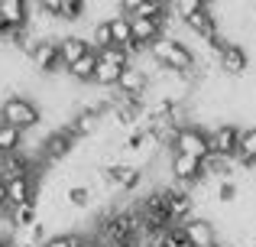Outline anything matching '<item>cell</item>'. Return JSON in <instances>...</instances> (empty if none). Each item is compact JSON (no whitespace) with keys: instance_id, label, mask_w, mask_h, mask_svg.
Wrapping results in <instances>:
<instances>
[{"instance_id":"obj_13","label":"cell","mask_w":256,"mask_h":247,"mask_svg":"<svg viewBox=\"0 0 256 247\" xmlns=\"http://www.w3.org/2000/svg\"><path fill=\"white\" fill-rule=\"evenodd\" d=\"M36 202V176H20L6 182V205L16 208V205H30Z\"/></svg>"},{"instance_id":"obj_12","label":"cell","mask_w":256,"mask_h":247,"mask_svg":"<svg viewBox=\"0 0 256 247\" xmlns=\"http://www.w3.org/2000/svg\"><path fill=\"white\" fill-rule=\"evenodd\" d=\"M75 133L65 127V130H56V133H49L46 137V143H42V159H49V163H56V159H62V156H68L72 153V146H75Z\"/></svg>"},{"instance_id":"obj_15","label":"cell","mask_w":256,"mask_h":247,"mask_svg":"<svg viewBox=\"0 0 256 247\" xmlns=\"http://www.w3.org/2000/svg\"><path fill=\"white\" fill-rule=\"evenodd\" d=\"M88 52H91V43H88L84 36H62V39H58V56H62L65 69L75 65L78 59H84Z\"/></svg>"},{"instance_id":"obj_34","label":"cell","mask_w":256,"mask_h":247,"mask_svg":"<svg viewBox=\"0 0 256 247\" xmlns=\"http://www.w3.org/2000/svg\"><path fill=\"white\" fill-rule=\"evenodd\" d=\"M16 247H26V244H16Z\"/></svg>"},{"instance_id":"obj_25","label":"cell","mask_w":256,"mask_h":247,"mask_svg":"<svg viewBox=\"0 0 256 247\" xmlns=\"http://www.w3.org/2000/svg\"><path fill=\"white\" fill-rule=\"evenodd\" d=\"M107 46H114L110 23H107V20H100V23H94V30H91V49L100 52V49H107Z\"/></svg>"},{"instance_id":"obj_27","label":"cell","mask_w":256,"mask_h":247,"mask_svg":"<svg viewBox=\"0 0 256 247\" xmlns=\"http://www.w3.org/2000/svg\"><path fill=\"white\" fill-rule=\"evenodd\" d=\"M214 198H218L220 205L237 202V182H230V179H220V182H218V189H214Z\"/></svg>"},{"instance_id":"obj_6","label":"cell","mask_w":256,"mask_h":247,"mask_svg":"<svg viewBox=\"0 0 256 247\" xmlns=\"http://www.w3.org/2000/svg\"><path fill=\"white\" fill-rule=\"evenodd\" d=\"M104 182L117 185V189H124V192H133L143 182V169H140V166H130V163H110L104 169Z\"/></svg>"},{"instance_id":"obj_14","label":"cell","mask_w":256,"mask_h":247,"mask_svg":"<svg viewBox=\"0 0 256 247\" xmlns=\"http://www.w3.org/2000/svg\"><path fill=\"white\" fill-rule=\"evenodd\" d=\"M185 30L194 33L198 39H204V43H211V39L218 36V20L211 17V7L204 4V10H198L194 17H188L185 20Z\"/></svg>"},{"instance_id":"obj_33","label":"cell","mask_w":256,"mask_h":247,"mask_svg":"<svg viewBox=\"0 0 256 247\" xmlns=\"http://www.w3.org/2000/svg\"><path fill=\"white\" fill-rule=\"evenodd\" d=\"M114 247H133V244H114Z\"/></svg>"},{"instance_id":"obj_9","label":"cell","mask_w":256,"mask_h":247,"mask_svg":"<svg viewBox=\"0 0 256 247\" xmlns=\"http://www.w3.org/2000/svg\"><path fill=\"white\" fill-rule=\"evenodd\" d=\"M182 228H185L192 247H218V228H214L208 218H192V221H185Z\"/></svg>"},{"instance_id":"obj_21","label":"cell","mask_w":256,"mask_h":247,"mask_svg":"<svg viewBox=\"0 0 256 247\" xmlns=\"http://www.w3.org/2000/svg\"><path fill=\"white\" fill-rule=\"evenodd\" d=\"M20 143H23V133L16 127L0 121V156H10V153H20Z\"/></svg>"},{"instance_id":"obj_1","label":"cell","mask_w":256,"mask_h":247,"mask_svg":"<svg viewBox=\"0 0 256 247\" xmlns=\"http://www.w3.org/2000/svg\"><path fill=\"white\" fill-rule=\"evenodd\" d=\"M150 59L159 65L162 72H194V52L188 49L182 39H175V36H162V39H156V43L150 46Z\"/></svg>"},{"instance_id":"obj_28","label":"cell","mask_w":256,"mask_h":247,"mask_svg":"<svg viewBox=\"0 0 256 247\" xmlns=\"http://www.w3.org/2000/svg\"><path fill=\"white\" fill-rule=\"evenodd\" d=\"M169 10L175 13V17H182V23H185L188 17H194L198 10H204V4H201V0H178L175 7H169Z\"/></svg>"},{"instance_id":"obj_29","label":"cell","mask_w":256,"mask_h":247,"mask_svg":"<svg viewBox=\"0 0 256 247\" xmlns=\"http://www.w3.org/2000/svg\"><path fill=\"white\" fill-rule=\"evenodd\" d=\"M78 244H82L78 234H56V237H49L42 247H78Z\"/></svg>"},{"instance_id":"obj_19","label":"cell","mask_w":256,"mask_h":247,"mask_svg":"<svg viewBox=\"0 0 256 247\" xmlns=\"http://www.w3.org/2000/svg\"><path fill=\"white\" fill-rule=\"evenodd\" d=\"M65 72H68L75 82H94V72H98V52L91 49L84 59H78V62H75V65H68Z\"/></svg>"},{"instance_id":"obj_3","label":"cell","mask_w":256,"mask_h":247,"mask_svg":"<svg viewBox=\"0 0 256 247\" xmlns=\"http://www.w3.org/2000/svg\"><path fill=\"white\" fill-rule=\"evenodd\" d=\"M172 153H182V156H194L204 163L208 156H211V140H208V133L201 130V127H182L178 137H175V146Z\"/></svg>"},{"instance_id":"obj_35","label":"cell","mask_w":256,"mask_h":247,"mask_svg":"<svg viewBox=\"0 0 256 247\" xmlns=\"http://www.w3.org/2000/svg\"><path fill=\"white\" fill-rule=\"evenodd\" d=\"M218 247H224V244H218Z\"/></svg>"},{"instance_id":"obj_24","label":"cell","mask_w":256,"mask_h":247,"mask_svg":"<svg viewBox=\"0 0 256 247\" xmlns=\"http://www.w3.org/2000/svg\"><path fill=\"white\" fill-rule=\"evenodd\" d=\"M98 59H100V62H107V65H117V69L133 65V59L126 56V49H120V46H107V49H100Z\"/></svg>"},{"instance_id":"obj_2","label":"cell","mask_w":256,"mask_h":247,"mask_svg":"<svg viewBox=\"0 0 256 247\" xmlns=\"http://www.w3.org/2000/svg\"><path fill=\"white\" fill-rule=\"evenodd\" d=\"M0 121L16 127L20 133L32 130V127L39 124V108H36V101H30V98L13 95V98H6V101L0 104Z\"/></svg>"},{"instance_id":"obj_20","label":"cell","mask_w":256,"mask_h":247,"mask_svg":"<svg viewBox=\"0 0 256 247\" xmlns=\"http://www.w3.org/2000/svg\"><path fill=\"white\" fill-rule=\"evenodd\" d=\"M107 23H110V36H114V46H120V49H126V46L133 43V23H130L126 17H110Z\"/></svg>"},{"instance_id":"obj_4","label":"cell","mask_w":256,"mask_h":247,"mask_svg":"<svg viewBox=\"0 0 256 247\" xmlns=\"http://www.w3.org/2000/svg\"><path fill=\"white\" fill-rule=\"evenodd\" d=\"M169 176L178 185H192V182H201V179H204V169H201V159L172 153L169 156Z\"/></svg>"},{"instance_id":"obj_23","label":"cell","mask_w":256,"mask_h":247,"mask_svg":"<svg viewBox=\"0 0 256 247\" xmlns=\"http://www.w3.org/2000/svg\"><path fill=\"white\" fill-rule=\"evenodd\" d=\"M10 221L16 224L20 231H30L32 224H36V202H30V205H16V208H10Z\"/></svg>"},{"instance_id":"obj_11","label":"cell","mask_w":256,"mask_h":247,"mask_svg":"<svg viewBox=\"0 0 256 247\" xmlns=\"http://www.w3.org/2000/svg\"><path fill=\"white\" fill-rule=\"evenodd\" d=\"M0 26L26 30L30 26V4H23V0H0Z\"/></svg>"},{"instance_id":"obj_32","label":"cell","mask_w":256,"mask_h":247,"mask_svg":"<svg viewBox=\"0 0 256 247\" xmlns=\"http://www.w3.org/2000/svg\"><path fill=\"white\" fill-rule=\"evenodd\" d=\"M0 247H16V241H10V237H0Z\"/></svg>"},{"instance_id":"obj_5","label":"cell","mask_w":256,"mask_h":247,"mask_svg":"<svg viewBox=\"0 0 256 247\" xmlns=\"http://www.w3.org/2000/svg\"><path fill=\"white\" fill-rule=\"evenodd\" d=\"M30 59H32V65H36L39 72H46V75H52V72L65 69V65H62V56H58V39H49V36L39 39Z\"/></svg>"},{"instance_id":"obj_16","label":"cell","mask_w":256,"mask_h":247,"mask_svg":"<svg viewBox=\"0 0 256 247\" xmlns=\"http://www.w3.org/2000/svg\"><path fill=\"white\" fill-rule=\"evenodd\" d=\"M130 23H133V43L143 49H150L156 39H162V23H156V20H130Z\"/></svg>"},{"instance_id":"obj_26","label":"cell","mask_w":256,"mask_h":247,"mask_svg":"<svg viewBox=\"0 0 256 247\" xmlns=\"http://www.w3.org/2000/svg\"><path fill=\"white\" fill-rule=\"evenodd\" d=\"M65 198H68L72 208H88V205H91V189H88V185H72Z\"/></svg>"},{"instance_id":"obj_30","label":"cell","mask_w":256,"mask_h":247,"mask_svg":"<svg viewBox=\"0 0 256 247\" xmlns=\"http://www.w3.org/2000/svg\"><path fill=\"white\" fill-rule=\"evenodd\" d=\"M0 215H10V205H6V182L0 179Z\"/></svg>"},{"instance_id":"obj_18","label":"cell","mask_w":256,"mask_h":247,"mask_svg":"<svg viewBox=\"0 0 256 247\" xmlns=\"http://www.w3.org/2000/svg\"><path fill=\"white\" fill-rule=\"evenodd\" d=\"M234 163L240 166H256V127H246L240 130V143H237V153H234Z\"/></svg>"},{"instance_id":"obj_10","label":"cell","mask_w":256,"mask_h":247,"mask_svg":"<svg viewBox=\"0 0 256 247\" xmlns=\"http://www.w3.org/2000/svg\"><path fill=\"white\" fill-rule=\"evenodd\" d=\"M120 95H126V98H140L143 101V95H146V88H150V75H146V69H140V65H126L124 69V75H120Z\"/></svg>"},{"instance_id":"obj_22","label":"cell","mask_w":256,"mask_h":247,"mask_svg":"<svg viewBox=\"0 0 256 247\" xmlns=\"http://www.w3.org/2000/svg\"><path fill=\"white\" fill-rule=\"evenodd\" d=\"M120 75H124V69H117V65H107L98 59V72H94V85H100V88H117L120 85Z\"/></svg>"},{"instance_id":"obj_17","label":"cell","mask_w":256,"mask_h":247,"mask_svg":"<svg viewBox=\"0 0 256 247\" xmlns=\"http://www.w3.org/2000/svg\"><path fill=\"white\" fill-rule=\"evenodd\" d=\"M100 111H104V108H84V111H78V114L72 117L68 130L75 133V137H91V133L100 127Z\"/></svg>"},{"instance_id":"obj_31","label":"cell","mask_w":256,"mask_h":247,"mask_svg":"<svg viewBox=\"0 0 256 247\" xmlns=\"http://www.w3.org/2000/svg\"><path fill=\"white\" fill-rule=\"evenodd\" d=\"M78 247H100V244L94 241V237H82V244H78Z\"/></svg>"},{"instance_id":"obj_7","label":"cell","mask_w":256,"mask_h":247,"mask_svg":"<svg viewBox=\"0 0 256 247\" xmlns=\"http://www.w3.org/2000/svg\"><path fill=\"white\" fill-rule=\"evenodd\" d=\"M218 69L224 72V75H230V78H240L246 69H250V56H246V49L240 43H227L224 49H220Z\"/></svg>"},{"instance_id":"obj_8","label":"cell","mask_w":256,"mask_h":247,"mask_svg":"<svg viewBox=\"0 0 256 247\" xmlns=\"http://www.w3.org/2000/svg\"><path fill=\"white\" fill-rule=\"evenodd\" d=\"M208 140H211V153H214V156L234 159V153H237V143H240V127L220 124V127H214V130L208 133Z\"/></svg>"}]
</instances>
